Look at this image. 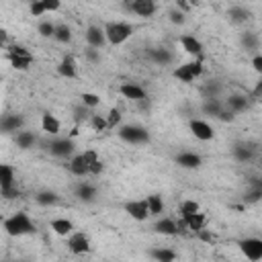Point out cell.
Instances as JSON below:
<instances>
[{
    "label": "cell",
    "instance_id": "9c48e42d",
    "mask_svg": "<svg viewBox=\"0 0 262 262\" xmlns=\"http://www.w3.org/2000/svg\"><path fill=\"white\" fill-rule=\"evenodd\" d=\"M84 37H86V43H88V47H92V49H102L104 47V43H106V35H104V27H98V25H88L86 27V33H84Z\"/></svg>",
    "mask_w": 262,
    "mask_h": 262
},
{
    "label": "cell",
    "instance_id": "1f68e13d",
    "mask_svg": "<svg viewBox=\"0 0 262 262\" xmlns=\"http://www.w3.org/2000/svg\"><path fill=\"white\" fill-rule=\"evenodd\" d=\"M8 59H10V66L18 72L29 70L33 63V55H8Z\"/></svg>",
    "mask_w": 262,
    "mask_h": 262
},
{
    "label": "cell",
    "instance_id": "ac0fdd59",
    "mask_svg": "<svg viewBox=\"0 0 262 262\" xmlns=\"http://www.w3.org/2000/svg\"><path fill=\"white\" fill-rule=\"evenodd\" d=\"M49 227H51V231H53L55 235H59V237H70V235L74 233V223H72L70 219H66V217H55V219H51V221H49Z\"/></svg>",
    "mask_w": 262,
    "mask_h": 262
},
{
    "label": "cell",
    "instance_id": "83f0119b",
    "mask_svg": "<svg viewBox=\"0 0 262 262\" xmlns=\"http://www.w3.org/2000/svg\"><path fill=\"white\" fill-rule=\"evenodd\" d=\"M231 154H233V158L237 162H250L254 158V147H250L248 143H235Z\"/></svg>",
    "mask_w": 262,
    "mask_h": 262
},
{
    "label": "cell",
    "instance_id": "e575fe53",
    "mask_svg": "<svg viewBox=\"0 0 262 262\" xmlns=\"http://www.w3.org/2000/svg\"><path fill=\"white\" fill-rule=\"evenodd\" d=\"M53 39H55L57 43H61V45H68V43L72 41V29H70L66 23L57 25V27H55V35H53Z\"/></svg>",
    "mask_w": 262,
    "mask_h": 262
},
{
    "label": "cell",
    "instance_id": "d6986e66",
    "mask_svg": "<svg viewBox=\"0 0 262 262\" xmlns=\"http://www.w3.org/2000/svg\"><path fill=\"white\" fill-rule=\"evenodd\" d=\"M0 129H2V133H18V131H23V117L20 115H4L2 117V123H0Z\"/></svg>",
    "mask_w": 262,
    "mask_h": 262
},
{
    "label": "cell",
    "instance_id": "4fadbf2b",
    "mask_svg": "<svg viewBox=\"0 0 262 262\" xmlns=\"http://www.w3.org/2000/svg\"><path fill=\"white\" fill-rule=\"evenodd\" d=\"M119 92H121L123 98L133 100V102H143L145 100V90L139 84H133V82H123L119 86Z\"/></svg>",
    "mask_w": 262,
    "mask_h": 262
},
{
    "label": "cell",
    "instance_id": "8992f818",
    "mask_svg": "<svg viewBox=\"0 0 262 262\" xmlns=\"http://www.w3.org/2000/svg\"><path fill=\"white\" fill-rule=\"evenodd\" d=\"M47 149H49V154L53 158H74L76 156L74 154L76 151V143H74L72 137H57V139L49 141Z\"/></svg>",
    "mask_w": 262,
    "mask_h": 262
},
{
    "label": "cell",
    "instance_id": "f35d334b",
    "mask_svg": "<svg viewBox=\"0 0 262 262\" xmlns=\"http://www.w3.org/2000/svg\"><path fill=\"white\" fill-rule=\"evenodd\" d=\"M121 119H123L121 111H119V108H111V111H108V115H106V123H108V129L121 127Z\"/></svg>",
    "mask_w": 262,
    "mask_h": 262
},
{
    "label": "cell",
    "instance_id": "7bdbcfd3",
    "mask_svg": "<svg viewBox=\"0 0 262 262\" xmlns=\"http://www.w3.org/2000/svg\"><path fill=\"white\" fill-rule=\"evenodd\" d=\"M84 55H86V59H88L90 63H98V61H100V51H98V49L86 47V49H84Z\"/></svg>",
    "mask_w": 262,
    "mask_h": 262
},
{
    "label": "cell",
    "instance_id": "3957f363",
    "mask_svg": "<svg viewBox=\"0 0 262 262\" xmlns=\"http://www.w3.org/2000/svg\"><path fill=\"white\" fill-rule=\"evenodd\" d=\"M117 135L121 141L129 143V145H141L149 141V131L141 125H121L117 129Z\"/></svg>",
    "mask_w": 262,
    "mask_h": 262
},
{
    "label": "cell",
    "instance_id": "5bb4252c",
    "mask_svg": "<svg viewBox=\"0 0 262 262\" xmlns=\"http://www.w3.org/2000/svg\"><path fill=\"white\" fill-rule=\"evenodd\" d=\"M68 170H70L74 176H78V178L90 176V164L86 162L84 154H76L74 158H70V162H68Z\"/></svg>",
    "mask_w": 262,
    "mask_h": 262
},
{
    "label": "cell",
    "instance_id": "bcb514c9",
    "mask_svg": "<svg viewBox=\"0 0 262 262\" xmlns=\"http://www.w3.org/2000/svg\"><path fill=\"white\" fill-rule=\"evenodd\" d=\"M217 119H219V121H233V119H235V115H233L229 108H223V111H221V115H219Z\"/></svg>",
    "mask_w": 262,
    "mask_h": 262
},
{
    "label": "cell",
    "instance_id": "74e56055",
    "mask_svg": "<svg viewBox=\"0 0 262 262\" xmlns=\"http://www.w3.org/2000/svg\"><path fill=\"white\" fill-rule=\"evenodd\" d=\"M88 121H90V127H92L94 131H98V133H100V131H106V129H108L106 117H102V115H92V117H90Z\"/></svg>",
    "mask_w": 262,
    "mask_h": 262
},
{
    "label": "cell",
    "instance_id": "6da1fadb",
    "mask_svg": "<svg viewBox=\"0 0 262 262\" xmlns=\"http://www.w3.org/2000/svg\"><path fill=\"white\" fill-rule=\"evenodd\" d=\"M2 227H4V231H6L8 235H12V237L29 235V233L35 231V223L31 221V217H29L25 211H16V213H12L10 217H6L4 223H2Z\"/></svg>",
    "mask_w": 262,
    "mask_h": 262
},
{
    "label": "cell",
    "instance_id": "30bf717a",
    "mask_svg": "<svg viewBox=\"0 0 262 262\" xmlns=\"http://www.w3.org/2000/svg\"><path fill=\"white\" fill-rule=\"evenodd\" d=\"M188 127H190V133H192L199 141H211V139L215 137L213 127H211L205 119H192V121L188 123Z\"/></svg>",
    "mask_w": 262,
    "mask_h": 262
},
{
    "label": "cell",
    "instance_id": "277c9868",
    "mask_svg": "<svg viewBox=\"0 0 262 262\" xmlns=\"http://www.w3.org/2000/svg\"><path fill=\"white\" fill-rule=\"evenodd\" d=\"M205 66H203V59H192V61H186L178 68H174L172 76L178 80V82H184V84H192L201 74H203Z\"/></svg>",
    "mask_w": 262,
    "mask_h": 262
},
{
    "label": "cell",
    "instance_id": "7c38bea8",
    "mask_svg": "<svg viewBox=\"0 0 262 262\" xmlns=\"http://www.w3.org/2000/svg\"><path fill=\"white\" fill-rule=\"evenodd\" d=\"M57 74L61 78H68V80H76L78 78V61L74 55H63L61 61L57 63Z\"/></svg>",
    "mask_w": 262,
    "mask_h": 262
},
{
    "label": "cell",
    "instance_id": "7dc6e473",
    "mask_svg": "<svg viewBox=\"0 0 262 262\" xmlns=\"http://www.w3.org/2000/svg\"><path fill=\"white\" fill-rule=\"evenodd\" d=\"M0 194H2L6 201H10V199L18 196V190H16V186H14V188H8V190H0Z\"/></svg>",
    "mask_w": 262,
    "mask_h": 262
},
{
    "label": "cell",
    "instance_id": "4316f807",
    "mask_svg": "<svg viewBox=\"0 0 262 262\" xmlns=\"http://www.w3.org/2000/svg\"><path fill=\"white\" fill-rule=\"evenodd\" d=\"M149 256L154 258V262H176V252L170 248H151Z\"/></svg>",
    "mask_w": 262,
    "mask_h": 262
},
{
    "label": "cell",
    "instance_id": "8d00e7d4",
    "mask_svg": "<svg viewBox=\"0 0 262 262\" xmlns=\"http://www.w3.org/2000/svg\"><path fill=\"white\" fill-rule=\"evenodd\" d=\"M55 27H57V25H53V23L47 20V18H43V20L37 25V33H39L41 37H53V35H55Z\"/></svg>",
    "mask_w": 262,
    "mask_h": 262
},
{
    "label": "cell",
    "instance_id": "d6a6232c",
    "mask_svg": "<svg viewBox=\"0 0 262 262\" xmlns=\"http://www.w3.org/2000/svg\"><path fill=\"white\" fill-rule=\"evenodd\" d=\"M199 211H201V207H199V203H196V201L184 199V201L180 203V207H178V217H180V219H184V217L194 215V213H199Z\"/></svg>",
    "mask_w": 262,
    "mask_h": 262
},
{
    "label": "cell",
    "instance_id": "4dcf8cb0",
    "mask_svg": "<svg viewBox=\"0 0 262 262\" xmlns=\"http://www.w3.org/2000/svg\"><path fill=\"white\" fill-rule=\"evenodd\" d=\"M57 201H59V196H57L53 190H39V192L35 194V203L41 205V207H51V205H55Z\"/></svg>",
    "mask_w": 262,
    "mask_h": 262
},
{
    "label": "cell",
    "instance_id": "7402d4cb",
    "mask_svg": "<svg viewBox=\"0 0 262 262\" xmlns=\"http://www.w3.org/2000/svg\"><path fill=\"white\" fill-rule=\"evenodd\" d=\"M41 129H43L47 135H57V133L61 131V123H59V119H57L55 115L43 113V115H41Z\"/></svg>",
    "mask_w": 262,
    "mask_h": 262
},
{
    "label": "cell",
    "instance_id": "9a60e30c",
    "mask_svg": "<svg viewBox=\"0 0 262 262\" xmlns=\"http://www.w3.org/2000/svg\"><path fill=\"white\" fill-rule=\"evenodd\" d=\"M180 45L188 55H192L196 59H203V43L194 35H182L180 37Z\"/></svg>",
    "mask_w": 262,
    "mask_h": 262
},
{
    "label": "cell",
    "instance_id": "7a4b0ae2",
    "mask_svg": "<svg viewBox=\"0 0 262 262\" xmlns=\"http://www.w3.org/2000/svg\"><path fill=\"white\" fill-rule=\"evenodd\" d=\"M135 33V27L131 23L125 20H111L104 25V35H106V43L108 45H123L127 39H131V35Z\"/></svg>",
    "mask_w": 262,
    "mask_h": 262
},
{
    "label": "cell",
    "instance_id": "2e32d148",
    "mask_svg": "<svg viewBox=\"0 0 262 262\" xmlns=\"http://www.w3.org/2000/svg\"><path fill=\"white\" fill-rule=\"evenodd\" d=\"M154 231L160 233V235H176V233H180V227H178V221L176 219H172V217H160L154 223Z\"/></svg>",
    "mask_w": 262,
    "mask_h": 262
},
{
    "label": "cell",
    "instance_id": "f546056e",
    "mask_svg": "<svg viewBox=\"0 0 262 262\" xmlns=\"http://www.w3.org/2000/svg\"><path fill=\"white\" fill-rule=\"evenodd\" d=\"M145 201H147V209L151 217H160L164 213V199L160 194H147Z\"/></svg>",
    "mask_w": 262,
    "mask_h": 262
},
{
    "label": "cell",
    "instance_id": "5b68a950",
    "mask_svg": "<svg viewBox=\"0 0 262 262\" xmlns=\"http://www.w3.org/2000/svg\"><path fill=\"white\" fill-rule=\"evenodd\" d=\"M237 248L242 256L248 262H260L262 260V239L260 237H246L237 242Z\"/></svg>",
    "mask_w": 262,
    "mask_h": 262
},
{
    "label": "cell",
    "instance_id": "8fae6325",
    "mask_svg": "<svg viewBox=\"0 0 262 262\" xmlns=\"http://www.w3.org/2000/svg\"><path fill=\"white\" fill-rule=\"evenodd\" d=\"M125 211H127V215H129L131 219H135V221H145L147 217H151L145 199H137V201L125 203Z\"/></svg>",
    "mask_w": 262,
    "mask_h": 262
},
{
    "label": "cell",
    "instance_id": "d4e9b609",
    "mask_svg": "<svg viewBox=\"0 0 262 262\" xmlns=\"http://www.w3.org/2000/svg\"><path fill=\"white\" fill-rule=\"evenodd\" d=\"M248 104H250V100H248L244 94H231V96H227V100H225V108H229L233 115L246 111Z\"/></svg>",
    "mask_w": 262,
    "mask_h": 262
},
{
    "label": "cell",
    "instance_id": "b9f144b4",
    "mask_svg": "<svg viewBox=\"0 0 262 262\" xmlns=\"http://www.w3.org/2000/svg\"><path fill=\"white\" fill-rule=\"evenodd\" d=\"M168 16H170V23H174V25H184V23H186L184 12H182V10H178V8H176V10H170V14H168Z\"/></svg>",
    "mask_w": 262,
    "mask_h": 262
},
{
    "label": "cell",
    "instance_id": "c3c4849f",
    "mask_svg": "<svg viewBox=\"0 0 262 262\" xmlns=\"http://www.w3.org/2000/svg\"><path fill=\"white\" fill-rule=\"evenodd\" d=\"M252 96H254V98H262V80L256 82V86H254V90H252Z\"/></svg>",
    "mask_w": 262,
    "mask_h": 262
},
{
    "label": "cell",
    "instance_id": "60d3db41",
    "mask_svg": "<svg viewBox=\"0 0 262 262\" xmlns=\"http://www.w3.org/2000/svg\"><path fill=\"white\" fill-rule=\"evenodd\" d=\"M29 12H31L33 16H43V14L47 12V10H45V2H43V0H35V2H31Z\"/></svg>",
    "mask_w": 262,
    "mask_h": 262
},
{
    "label": "cell",
    "instance_id": "484cf974",
    "mask_svg": "<svg viewBox=\"0 0 262 262\" xmlns=\"http://www.w3.org/2000/svg\"><path fill=\"white\" fill-rule=\"evenodd\" d=\"M14 143H16V147L18 149H31L35 143H37V135L33 133V131H18L16 135H14Z\"/></svg>",
    "mask_w": 262,
    "mask_h": 262
},
{
    "label": "cell",
    "instance_id": "f1b7e54d",
    "mask_svg": "<svg viewBox=\"0 0 262 262\" xmlns=\"http://www.w3.org/2000/svg\"><path fill=\"white\" fill-rule=\"evenodd\" d=\"M76 196H78L80 201H84V203H92L94 196H96V188H94L92 184H88V182H80V184L76 186Z\"/></svg>",
    "mask_w": 262,
    "mask_h": 262
},
{
    "label": "cell",
    "instance_id": "ba28073f",
    "mask_svg": "<svg viewBox=\"0 0 262 262\" xmlns=\"http://www.w3.org/2000/svg\"><path fill=\"white\" fill-rule=\"evenodd\" d=\"M125 10L137 14V16H154L158 10V4L154 0H133V2H125L123 4Z\"/></svg>",
    "mask_w": 262,
    "mask_h": 262
},
{
    "label": "cell",
    "instance_id": "ee69618b",
    "mask_svg": "<svg viewBox=\"0 0 262 262\" xmlns=\"http://www.w3.org/2000/svg\"><path fill=\"white\" fill-rule=\"evenodd\" d=\"M43 2H45V10L47 12H55V10L61 8V2L59 0H43Z\"/></svg>",
    "mask_w": 262,
    "mask_h": 262
},
{
    "label": "cell",
    "instance_id": "f6af8a7d",
    "mask_svg": "<svg viewBox=\"0 0 262 262\" xmlns=\"http://www.w3.org/2000/svg\"><path fill=\"white\" fill-rule=\"evenodd\" d=\"M252 70H254L256 74H260V76H262V55H260V53L252 57Z\"/></svg>",
    "mask_w": 262,
    "mask_h": 262
},
{
    "label": "cell",
    "instance_id": "44dd1931",
    "mask_svg": "<svg viewBox=\"0 0 262 262\" xmlns=\"http://www.w3.org/2000/svg\"><path fill=\"white\" fill-rule=\"evenodd\" d=\"M223 108H225V102L219 100V98H205V100H203V106H201L203 115L213 117V119H217V117L221 115Z\"/></svg>",
    "mask_w": 262,
    "mask_h": 262
},
{
    "label": "cell",
    "instance_id": "d590c367",
    "mask_svg": "<svg viewBox=\"0 0 262 262\" xmlns=\"http://www.w3.org/2000/svg\"><path fill=\"white\" fill-rule=\"evenodd\" d=\"M80 100H82V104H84L86 108H96V106H100V96L94 94V92H82V94H80Z\"/></svg>",
    "mask_w": 262,
    "mask_h": 262
},
{
    "label": "cell",
    "instance_id": "603a6c76",
    "mask_svg": "<svg viewBox=\"0 0 262 262\" xmlns=\"http://www.w3.org/2000/svg\"><path fill=\"white\" fill-rule=\"evenodd\" d=\"M184 225H186V231H194V233H201L205 229V223H207V215L205 213H194V215H188L182 219Z\"/></svg>",
    "mask_w": 262,
    "mask_h": 262
},
{
    "label": "cell",
    "instance_id": "e0dca14e",
    "mask_svg": "<svg viewBox=\"0 0 262 262\" xmlns=\"http://www.w3.org/2000/svg\"><path fill=\"white\" fill-rule=\"evenodd\" d=\"M176 164L180 168H186V170H196L203 164V158L196 151H180L176 156Z\"/></svg>",
    "mask_w": 262,
    "mask_h": 262
},
{
    "label": "cell",
    "instance_id": "cb8c5ba5",
    "mask_svg": "<svg viewBox=\"0 0 262 262\" xmlns=\"http://www.w3.org/2000/svg\"><path fill=\"white\" fill-rule=\"evenodd\" d=\"M149 57H151V61L158 63V66H170V63L174 61V53H172L170 49H166V47H156V49H151V51H149Z\"/></svg>",
    "mask_w": 262,
    "mask_h": 262
},
{
    "label": "cell",
    "instance_id": "ab89813d",
    "mask_svg": "<svg viewBox=\"0 0 262 262\" xmlns=\"http://www.w3.org/2000/svg\"><path fill=\"white\" fill-rule=\"evenodd\" d=\"M242 43H244V47H246L248 51H252V49L258 47V39H256L254 33H244V35H242Z\"/></svg>",
    "mask_w": 262,
    "mask_h": 262
},
{
    "label": "cell",
    "instance_id": "836d02e7",
    "mask_svg": "<svg viewBox=\"0 0 262 262\" xmlns=\"http://www.w3.org/2000/svg\"><path fill=\"white\" fill-rule=\"evenodd\" d=\"M227 14H229V18L233 20V23H246L248 18H250V10L246 8V6H231L229 10H227Z\"/></svg>",
    "mask_w": 262,
    "mask_h": 262
},
{
    "label": "cell",
    "instance_id": "52a82bcc",
    "mask_svg": "<svg viewBox=\"0 0 262 262\" xmlns=\"http://www.w3.org/2000/svg\"><path fill=\"white\" fill-rule=\"evenodd\" d=\"M68 250H70L72 254H76V256L88 254V252L92 250L88 235H86V233H82V231H74V233L68 237Z\"/></svg>",
    "mask_w": 262,
    "mask_h": 262
},
{
    "label": "cell",
    "instance_id": "ffe728a7",
    "mask_svg": "<svg viewBox=\"0 0 262 262\" xmlns=\"http://www.w3.org/2000/svg\"><path fill=\"white\" fill-rule=\"evenodd\" d=\"M16 186V172L10 164L0 166V190H8Z\"/></svg>",
    "mask_w": 262,
    "mask_h": 262
}]
</instances>
